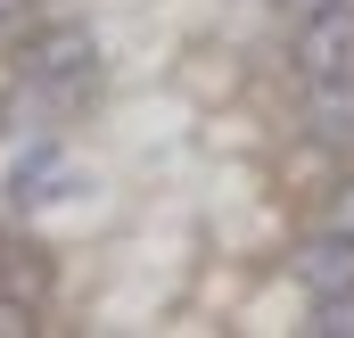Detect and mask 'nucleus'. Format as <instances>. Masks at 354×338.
Wrapping results in <instances>:
<instances>
[{"label": "nucleus", "mask_w": 354, "mask_h": 338, "mask_svg": "<svg viewBox=\"0 0 354 338\" xmlns=\"http://www.w3.org/2000/svg\"><path fill=\"white\" fill-rule=\"evenodd\" d=\"M305 116H313V141L354 149V66H338V75H313V83H305Z\"/></svg>", "instance_id": "4"}, {"label": "nucleus", "mask_w": 354, "mask_h": 338, "mask_svg": "<svg viewBox=\"0 0 354 338\" xmlns=\"http://www.w3.org/2000/svg\"><path fill=\"white\" fill-rule=\"evenodd\" d=\"M58 190H66V157H58L50 141H33V149L8 166V181H0L8 206H41V198H58Z\"/></svg>", "instance_id": "5"}, {"label": "nucleus", "mask_w": 354, "mask_h": 338, "mask_svg": "<svg viewBox=\"0 0 354 338\" xmlns=\"http://www.w3.org/2000/svg\"><path fill=\"white\" fill-rule=\"evenodd\" d=\"M313 338H354V289H338V297H313V322H305Z\"/></svg>", "instance_id": "7"}, {"label": "nucleus", "mask_w": 354, "mask_h": 338, "mask_svg": "<svg viewBox=\"0 0 354 338\" xmlns=\"http://www.w3.org/2000/svg\"><path fill=\"white\" fill-rule=\"evenodd\" d=\"M91 33L83 25H50V33H33L25 50H17V75L25 83H41V91H83L91 83Z\"/></svg>", "instance_id": "2"}, {"label": "nucleus", "mask_w": 354, "mask_h": 338, "mask_svg": "<svg viewBox=\"0 0 354 338\" xmlns=\"http://www.w3.org/2000/svg\"><path fill=\"white\" fill-rule=\"evenodd\" d=\"M0 272H8V289H17L25 305H41V289H50V264H41V248H0Z\"/></svg>", "instance_id": "6"}, {"label": "nucleus", "mask_w": 354, "mask_h": 338, "mask_svg": "<svg viewBox=\"0 0 354 338\" xmlns=\"http://www.w3.org/2000/svg\"><path fill=\"white\" fill-rule=\"evenodd\" d=\"M288 272H297V289H305V297H338V289H354V240L322 223L313 240H297Z\"/></svg>", "instance_id": "3"}, {"label": "nucleus", "mask_w": 354, "mask_h": 338, "mask_svg": "<svg viewBox=\"0 0 354 338\" xmlns=\"http://www.w3.org/2000/svg\"><path fill=\"white\" fill-rule=\"evenodd\" d=\"M41 322H33V305L17 297V289H0V338H33Z\"/></svg>", "instance_id": "8"}, {"label": "nucleus", "mask_w": 354, "mask_h": 338, "mask_svg": "<svg viewBox=\"0 0 354 338\" xmlns=\"http://www.w3.org/2000/svg\"><path fill=\"white\" fill-rule=\"evenodd\" d=\"M288 58H297V75H305V83H313V75L354 66V0H322V8H305V17H297Z\"/></svg>", "instance_id": "1"}, {"label": "nucleus", "mask_w": 354, "mask_h": 338, "mask_svg": "<svg viewBox=\"0 0 354 338\" xmlns=\"http://www.w3.org/2000/svg\"><path fill=\"white\" fill-rule=\"evenodd\" d=\"M17 8H25V0H0V25H8V17H17Z\"/></svg>", "instance_id": "10"}, {"label": "nucleus", "mask_w": 354, "mask_h": 338, "mask_svg": "<svg viewBox=\"0 0 354 338\" xmlns=\"http://www.w3.org/2000/svg\"><path fill=\"white\" fill-rule=\"evenodd\" d=\"M330 231H346V240H354V173L330 190Z\"/></svg>", "instance_id": "9"}]
</instances>
